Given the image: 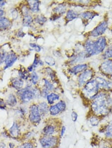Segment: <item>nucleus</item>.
I'll return each mask as SVG.
<instances>
[{"mask_svg":"<svg viewBox=\"0 0 112 148\" xmlns=\"http://www.w3.org/2000/svg\"><path fill=\"white\" fill-rule=\"evenodd\" d=\"M91 109L94 115L99 117L108 115L112 110V100L106 93H100L92 99Z\"/></svg>","mask_w":112,"mask_h":148,"instance_id":"f257e3e1","label":"nucleus"},{"mask_svg":"<svg viewBox=\"0 0 112 148\" xmlns=\"http://www.w3.org/2000/svg\"><path fill=\"white\" fill-rule=\"evenodd\" d=\"M16 94L21 103L27 104L35 98L41 96V91L31 86H28L18 91Z\"/></svg>","mask_w":112,"mask_h":148,"instance_id":"f03ea898","label":"nucleus"},{"mask_svg":"<svg viewBox=\"0 0 112 148\" xmlns=\"http://www.w3.org/2000/svg\"><path fill=\"white\" fill-rule=\"evenodd\" d=\"M61 127V120H58L56 118L49 119L45 122V124L42 129L41 135L48 136L59 135Z\"/></svg>","mask_w":112,"mask_h":148,"instance_id":"7ed1b4c3","label":"nucleus"},{"mask_svg":"<svg viewBox=\"0 0 112 148\" xmlns=\"http://www.w3.org/2000/svg\"><path fill=\"white\" fill-rule=\"evenodd\" d=\"M60 139L59 135H41L38 139V142L42 148H58L60 144Z\"/></svg>","mask_w":112,"mask_h":148,"instance_id":"20e7f679","label":"nucleus"},{"mask_svg":"<svg viewBox=\"0 0 112 148\" xmlns=\"http://www.w3.org/2000/svg\"><path fill=\"white\" fill-rule=\"evenodd\" d=\"M27 119L29 122L33 126H38L41 123L42 117L37 104L33 103L29 106Z\"/></svg>","mask_w":112,"mask_h":148,"instance_id":"39448f33","label":"nucleus"},{"mask_svg":"<svg viewBox=\"0 0 112 148\" xmlns=\"http://www.w3.org/2000/svg\"><path fill=\"white\" fill-rule=\"evenodd\" d=\"M99 89V86L97 81L95 80H91L84 85L83 91L85 95L92 100L98 94Z\"/></svg>","mask_w":112,"mask_h":148,"instance_id":"423d86ee","label":"nucleus"},{"mask_svg":"<svg viewBox=\"0 0 112 148\" xmlns=\"http://www.w3.org/2000/svg\"><path fill=\"white\" fill-rule=\"evenodd\" d=\"M20 121L15 120L13 122L11 127L8 129L11 139L15 141L20 140L22 133L21 131V125Z\"/></svg>","mask_w":112,"mask_h":148,"instance_id":"0eeeda50","label":"nucleus"},{"mask_svg":"<svg viewBox=\"0 0 112 148\" xmlns=\"http://www.w3.org/2000/svg\"><path fill=\"white\" fill-rule=\"evenodd\" d=\"M108 27V23L106 21H103L100 23L99 25L95 27L90 33L91 36L96 38L101 36L104 34Z\"/></svg>","mask_w":112,"mask_h":148,"instance_id":"6e6552de","label":"nucleus"},{"mask_svg":"<svg viewBox=\"0 0 112 148\" xmlns=\"http://www.w3.org/2000/svg\"><path fill=\"white\" fill-rule=\"evenodd\" d=\"M93 76V72L92 69H87L86 71L82 72L78 77V84L80 86H84L86 83L91 80Z\"/></svg>","mask_w":112,"mask_h":148,"instance_id":"1a4fd4ad","label":"nucleus"},{"mask_svg":"<svg viewBox=\"0 0 112 148\" xmlns=\"http://www.w3.org/2000/svg\"><path fill=\"white\" fill-rule=\"evenodd\" d=\"M85 53L86 58L98 54L95 40H88L85 44Z\"/></svg>","mask_w":112,"mask_h":148,"instance_id":"9d476101","label":"nucleus"},{"mask_svg":"<svg viewBox=\"0 0 112 148\" xmlns=\"http://www.w3.org/2000/svg\"><path fill=\"white\" fill-rule=\"evenodd\" d=\"M100 70L104 75L112 76V60H107L103 62L100 66Z\"/></svg>","mask_w":112,"mask_h":148,"instance_id":"9b49d317","label":"nucleus"},{"mask_svg":"<svg viewBox=\"0 0 112 148\" xmlns=\"http://www.w3.org/2000/svg\"><path fill=\"white\" fill-rule=\"evenodd\" d=\"M17 60L18 57L15 53L13 52L9 53L6 56L5 60V66H4V69H6L13 66Z\"/></svg>","mask_w":112,"mask_h":148,"instance_id":"f8f14e48","label":"nucleus"},{"mask_svg":"<svg viewBox=\"0 0 112 148\" xmlns=\"http://www.w3.org/2000/svg\"><path fill=\"white\" fill-rule=\"evenodd\" d=\"M95 42L98 53L99 54L100 53H102L107 45V40L106 38L104 36H100L95 40Z\"/></svg>","mask_w":112,"mask_h":148,"instance_id":"ddd939ff","label":"nucleus"},{"mask_svg":"<svg viewBox=\"0 0 112 148\" xmlns=\"http://www.w3.org/2000/svg\"><path fill=\"white\" fill-rule=\"evenodd\" d=\"M38 105V108L40 110V113L42 115V117L44 118L49 114L48 104L45 101H42L40 102Z\"/></svg>","mask_w":112,"mask_h":148,"instance_id":"4468645a","label":"nucleus"},{"mask_svg":"<svg viewBox=\"0 0 112 148\" xmlns=\"http://www.w3.org/2000/svg\"><path fill=\"white\" fill-rule=\"evenodd\" d=\"M88 68V65L86 64H78V65L74 66L72 68L69 70L70 72L72 74L76 75L79 73L82 72L86 71Z\"/></svg>","mask_w":112,"mask_h":148,"instance_id":"2eb2a0df","label":"nucleus"},{"mask_svg":"<svg viewBox=\"0 0 112 148\" xmlns=\"http://www.w3.org/2000/svg\"><path fill=\"white\" fill-rule=\"evenodd\" d=\"M12 86L17 90H20L24 86V81L20 77L13 78L11 80Z\"/></svg>","mask_w":112,"mask_h":148,"instance_id":"dca6fc26","label":"nucleus"},{"mask_svg":"<svg viewBox=\"0 0 112 148\" xmlns=\"http://www.w3.org/2000/svg\"><path fill=\"white\" fill-rule=\"evenodd\" d=\"M16 115L20 118V119L25 120V118H27V115L28 114L29 110L24 107H18L16 109Z\"/></svg>","mask_w":112,"mask_h":148,"instance_id":"f3484780","label":"nucleus"},{"mask_svg":"<svg viewBox=\"0 0 112 148\" xmlns=\"http://www.w3.org/2000/svg\"><path fill=\"white\" fill-rule=\"evenodd\" d=\"M97 82L99 86L102 87L104 88L111 89L112 87V83L107 81L105 79L100 77H96L95 80Z\"/></svg>","mask_w":112,"mask_h":148,"instance_id":"a211bd4d","label":"nucleus"},{"mask_svg":"<svg viewBox=\"0 0 112 148\" xmlns=\"http://www.w3.org/2000/svg\"><path fill=\"white\" fill-rule=\"evenodd\" d=\"M5 104L10 107H14L16 106L18 104V100L16 96L13 93L10 94L6 100Z\"/></svg>","mask_w":112,"mask_h":148,"instance_id":"6ab92c4d","label":"nucleus"},{"mask_svg":"<svg viewBox=\"0 0 112 148\" xmlns=\"http://www.w3.org/2000/svg\"><path fill=\"white\" fill-rule=\"evenodd\" d=\"M47 103L49 105H54L55 101H58L60 99V96L54 92H51L47 95L46 97Z\"/></svg>","mask_w":112,"mask_h":148,"instance_id":"aec40b11","label":"nucleus"},{"mask_svg":"<svg viewBox=\"0 0 112 148\" xmlns=\"http://www.w3.org/2000/svg\"><path fill=\"white\" fill-rule=\"evenodd\" d=\"M36 144L34 139L30 141H25L16 146V148H36Z\"/></svg>","mask_w":112,"mask_h":148,"instance_id":"412c9836","label":"nucleus"},{"mask_svg":"<svg viewBox=\"0 0 112 148\" xmlns=\"http://www.w3.org/2000/svg\"><path fill=\"white\" fill-rule=\"evenodd\" d=\"M11 26V22L5 16H0V30L9 29Z\"/></svg>","mask_w":112,"mask_h":148,"instance_id":"4be33fe9","label":"nucleus"},{"mask_svg":"<svg viewBox=\"0 0 112 148\" xmlns=\"http://www.w3.org/2000/svg\"><path fill=\"white\" fill-rule=\"evenodd\" d=\"M98 14L97 13H94L92 12H90V11H87V12H85L83 13H81V14H80V16L81 17V18L83 20H84L85 21H91V20H93L95 16H98Z\"/></svg>","mask_w":112,"mask_h":148,"instance_id":"5701e85b","label":"nucleus"},{"mask_svg":"<svg viewBox=\"0 0 112 148\" xmlns=\"http://www.w3.org/2000/svg\"><path fill=\"white\" fill-rule=\"evenodd\" d=\"M34 132L33 131H27L22 134L20 140H22V142L25 141H30L34 139Z\"/></svg>","mask_w":112,"mask_h":148,"instance_id":"b1692460","label":"nucleus"},{"mask_svg":"<svg viewBox=\"0 0 112 148\" xmlns=\"http://www.w3.org/2000/svg\"><path fill=\"white\" fill-rule=\"evenodd\" d=\"M28 3L29 5V9L33 13H36L38 12L40 9V1H28Z\"/></svg>","mask_w":112,"mask_h":148,"instance_id":"393cba45","label":"nucleus"},{"mask_svg":"<svg viewBox=\"0 0 112 148\" xmlns=\"http://www.w3.org/2000/svg\"><path fill=\"white\" fill-rule=\"evenodd\" d=\"M60 113H61V112L55 104L51 105L49 107V114L51 117H56L59 115Z\"/></svg>","mask_w":112,"mask_h":148,"instance_id":"a878e982","label":"nucleus"},{"mask_svg":"<svg viewBox=\"0 0 112 148\" xmlns=\"http://www.w3.org/2000/svg\"><path fill=\"white\" fill-rule=\"evenodd\" d=\"M79 16V14L77 12L72 10H69L67 11L66 16V19L67 22H70L75 18H77Z\"/></svg>","mask_w":112,"mask_h":148,"instance_id":"bb28decb","label":"nucleus"},{"mask_svg":"<svg viewBox=\"0 0 112 148\" xmlns=\"http://www.w3.org/2000/svg\"><path fill=\"white\" fill-rule=\"evenodd\" d=\"M104 132L105 137L109 139H112V120L109 122L105 126Z\"/></svg>","mask_w":112,"mask_h":148,"instance_id":"cd10ccee","label":"nucleus"},{"mask_svg":"<svg viewBox=\"0 0 112 148\" xmlns=\"http://www.w3.org/2000/svg\"><path fill=\"white\" fill-rule=\"evenodd\" d=\"M88 121L91 126L97 127L99 125L101 120L100 117L94 115L89 117Z\"/></svg>","mask_w":112,"mask_h":148,"instance_id":"c85d7f7f","label":"nucleus"},{"mask_svg":"<svg viewBox=\"0 0 112 148\" xmlns=\"http://www.w3.org/2000/svg\"><path fill=\"white\" fill-rule=\"evenodd\" d=\"M53 11L56 14L62 15L65 13L66 11V6L63 4H60L55 8H54Z\"/></svg>","mask_w":112,"mask_h":148,"instance_id":"c756f323","label":"nucleus"},{"mask_svg":"<svg viewBox=\"0 0 112 148\" xmlns=\"http://www.w3.org/2000/svg\"><path fill=\"white\" fill-rule=\"evenodd\" d=\"M56 106L58 107V108L59 109L60 111H61V113L64 112L66 110L67 108V105L65 101L63 100H60L55 104Z\"/></svg>","mask_w":112,"mask_h":148,"instance_id":"7c9ffc66","label":"nucleus"},{"mask_svg":"<svg viewBox=\"0 0 112 148\" xmlns=\"http://www.w3.org/2000/svg\"><path fill=\"white\" fill-rule=\"evenodd\" d=\"M18 75L22 79L27 80L28 78L29 77V73L25 69H20V71H18Z\"/></svg>","mask_w":112,"mask_h":148,"instance_id":"2f4dec72","label":"nucleus"},{"mask_svg":"<svg viewBox=\"0 0 112 148\" xmlns=\"http://www.w3.org/2000/svg\"><path fill=\"white\" fill-rule=\"evenodd\" d=\"M33 18L31 15H27L24 16L23 25L25 27H29L33 22Z\"/></svg>","mask_w":112,"mask_h":148,"instance_id":"473e14b6","label":"nucleus"},{"mask_svg":"<svg viewBox=\"0 0 112 148\" xmlns=\"http://www.w3.org/2000/svg\"><path fill=\"white\" fill-rule=\"evenodd\" d=\"M34 21L37 24H39L40 25H43L47 21V18L44 16L40 15L36 16Z\"/></svg>","mask_w":112,"mask_h":148,"instance_id":"72a5a7b5","label":"nucleus"},{"mask_svg":"<svg viewBox=\"0 0 112 148\" xmlns=\"http://www.w3.org/2000/svg\"><path fill=\"white\" fill-rule=\"evenodd\" d=\"M103 57L104 59H109L112 58V45L108 47V49L104 53Z\"/></svg>","mask_w":112,"mask_h":148,"instance_id":"f704fd0d","label":"nucleus"},{"mask_svg":"<svg viewBox=\"0 0 112 148\" xmlns=\"http://www.w3.org/2000/svg\"><path fill=\"white\" fill-rule=\"evenodd\" d=\"M44 86L45 88L47 89L49 91H53L54 89V86L52 83H51L50 81L46 79H44Z\"/></svg>","mask_w":112,"mask_h":148,"instance_id":"c9c22d12","label":"nucleus"},{"mask_svg":"<svg viewBox=\"0 0 112 148\" xmlns=\"http://www.w3.org/2000/svg\"><path fill=\"white\" fill-rule=\"evenodd\" d=\"M31 81L33 85H36L39 79L38 75L35 71H33L31 75Z\"/></svg>","mask_w":112,"mask_h":148,"instance_id":"e433bc0d","label":"nucleus"},{"mask_svg":"<svg viewBox=\"0 0 112 148\" xmlns=\"http://www.w3.org/2000/svg\"><path fill=\"white\" fill-rule=\"evenodd\" d=\"M45 63L49 66H54L55 64V60L51 56H47L45 58Z\"/></svg>","mask_w":112,"mask_h":148,"instance_id":"4c0bfd02","label":"nucleus"},{"mask_svg":"<svg viewBox=\"0 0 112 148\" xmlns=\"http://www.w3.org/2000/svg\"><path fill=\"white\" fill-rule=\"evenodd\" d=\"M46 71L48 75L51 78L52 80H54L55 78V74L54 73L53 71L49 67H47L46 69Z\"/></svg>","mask_w":112,"mask_h":148,"instance_id":"58836bf2","label":"nucleus"},{"mask_svg":"<svg viewBox=\"0 0 112 148\" xmlns=\"http://www.w3.org/2000/svg\"><path fill=\"white\" fill-rule=\"evenodd\" d=\"M71 120L73 122H76V121H77L78 118V115L76 111H73L71 114Z\"/></svg>","mask_w":112,"mask_h":148,"instance_id":"ea45409f","label":"nucleus"},{"mask_svg":"<svg viewBox=\"0 0 112 148\" xmlns=\"http://www.w3.org/2000/svg\"><path fill=\"white\" fill-rule=\"evenodd\" d=\"M7 56V54H6L5 51L0 52V65L5 62Z\"/></svg>","mask_w":112,"mask_h":148,"instance_id":"a19ab883","label":"nucleus"},{"mask_svg":"<svg viewBox=\"0 0 112 148\" xmlns=\"http://www.w3.org/2000/svg\"><path fill=\"white\" fill-rule=\"evenodd\" d=\"M29 45L31 46V48L34 49V50L38 53H39L41 51V47H40V45H38L36 43H31L29 44Z\"/></svg>","mask_w":112,"mask_h":148,"instance_id":"79ce46f5","label":"nucleus"},{"mask_svg":"<svg viewBox=\"0 0 112 148\" xmlns=\"http://www.w3.org/2000/svg\"><path fill=\"white\" fill-rule=\"evenodd\" d=\"M40 58H39V57L38 56V55L37 54H36L35 58H34V61H33V62L32 64V65H33V66L34 67V69L36 68L38 66V65L39 62H40Z\"/></svg>","mask_w":112,"mask_h":148,"instance_id":"37998d69","label":"nucleus"},{"mask_svg":"<svg viewBox=\"0 0 112 148\" xmlns=\"http://www.w3.org/2000/svg\"><path fill=\"white\" fill-rule=\"evenodd\" d=\"M49 94V91L46 89L44 88L41 91V96L42 97L44 98V99H46L47 97V95Z\"/></svg>","mask_w":112,"mask_h":148,"instance_id":"c03bdc74","label":"nucleus"},{"mask_svg":"<svg viewBox=\"0 0 112 148\" xmlns=\"http://www.w3.org/2000/svg\"><path fill=\"white\" fill-rule=\"evenodd\" d=\"M66 131V128L65 126L62 125L61 127V128L60 130L59 133V136H60V137L62 138L64 137V136L65 134V132Z\"/></svg>","mask_w":112,"mask_h":148,"instance_id":"a18cd8bd","label":"nucleus"},{"mask_svg":"<svg viewBox=\"0 0 112 148\" xmlns=\"http://www.w3.org/2000/svg\"><path fill=\"white\" fill-rule=\"evenodd\" d=\"M1 135L2 137L4 138H7V139H11V137L10 136L9 133L8 131V130H5L3 132H2L1 133Z\"/></svg>","mask_w":112,"mask_h":148,"instance_id":"49530a36","label":"nucleus"},{"mask_svg":"<svg viewBox=\"0 0 112 148\" xmlns=\"http://www.w3.org/2000/svg\"><path fill=\"white\" fill-rule=\"evenodd\" d=\"M22 12L24 14V16L29 15V11L28 8L26 7V6H24L22 8Z\"/></svg>","mask_w":112,"mask_h":148,"instance_id":"de8ad7c7","label":"nucleus"},{"mask_svg":"<svg viewBox=\"0 0 112 148\" xmlns=\"http://www.w3.org/2000/svg\"><path fill=\"white\" fill-rule=\"evenodd\" d=\"M7 107V105L4 100L0 99V109L1 110H5Z\"/></svg>","mask_w":112,"mask_h":148,"instance_id":"09e8293b","label":"nucleus"},{"mask_svg":"<svg viewBox=\"0 0 112 148\" xmlns=\"http://www.w3.org/2000/svg\"><path fill=\"white\" fill-rule=\"evenodd\" d=\"M25 33H24V32H23L22 30H20V31H18V37L23 38V37L25 36Z\"/></svg>","mask_w":112,"mask_h":148,"instance_id":"8fccbe9b","label":"nucleus"},{"mask_svg":"<svg viewBox=\"0 0 112 148\" xmlns=\"http://www.w3.org/2000/svg\"><path fill=\"white\" fill-rule=\"evenodd\" d=\"M16 146L15 143L12 142L8 143V147H9V148H16Z\"/></svg>","mask_w":112,"mask_h":148,"instance_id":"3c124183","label":"nucleus"},{"mask_svg":"<svg viewBox=\"0 0 112 148\" xmlns=\"http://www.w3.org/2000/svg\"><path fill=\"white\" fill-rule=\"evenodd\" d=\"M7 144L4 141H0V148H6Z\"/></svg>","mask_w":112,"mask_h":148,"instance_id":"603ef678","label":"nucleus"},{"mask_svg":"<svg viewBox=\"0 0 112 148\" xmlns=\"http://www.w3.org/2000/svg\"><path fill=\"white\" fill-rule=\"evenodd\" d=\"M6 4V2L5 1H2V0H0V8L2 7L3 6L5 5Z\"/></svg>","mask_w":112,"mask_h":148,"instance_id":"864d4df0","label":"nucleus"},{"mask_svg":"<svg viewBox=\"0 0 112 148\" xmlns=\"http://www.w3.org/2000/svg\"><path fill=\"white\" fill-rule=\"evenodd\" d=\"M33 69H34V67L33 66V65H30L29 67H28V68H27V69L29 72H32L33 70Z\"/></svg>","mask_w":112,"mask_h":148,"instance_id":"5fc2aeb1","label":"nucleus"},{"mask_svg":"<svg viewBox=\"0 0 112 148\" xmlns=\"http://www.w3.org/2000/svg\"><path fill=\"white\" fill-rule=\"evenodd\" d=\"M4 14H5V12H4V10L0 8V16H3Z\"/></svg>","mask_w":112,"mask_h":148,"instance_id":"6e6d98bb","label":"nucleus"},{"mask_svg":"<svg viewBox=\"0 0 112 148\" xmlns=\"http://www.w3.org/2000/svg\"><path fill=\"white\" fill-rule=\"evenodd\" d=\"M39 64H40V65H44V62L42 61V60H40V62H39Z\"/></svg>","mask_w":112,"mask_h":148,"instance_id":"4d7b16f0","label":"nucleus"},{"mask_svg":"<svg viewBox=\"0 0 112 148\" xmlns=\"http://www.w3.org/2000/svg\"><path fill=\"white\" fill-rule=\"evenodd\" d=\"M112 148V147H111V148Z\"/></svg>","mask_w":112,"mask_h":148,"instance_id":"13d9d810","label":"nucleus"},{"mask_svg":"<svg viewBox=\"0 0 112 148\" xmlns=\"http://www.w3.org/2000/svg\"><path fill=\"white\" fill-rule=\"evenodd\" d=\"M111 32H112V30H111Z\"/></svg>","mask_w":112,"mask_h":148,"instance_id":"bf43d9fd","label":"nucleus"}]
</instances>
